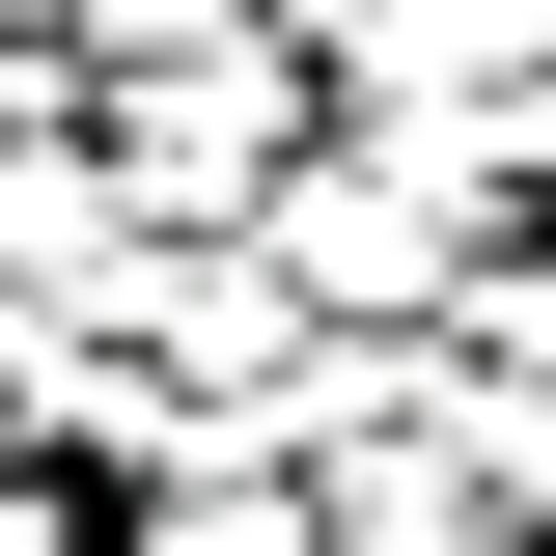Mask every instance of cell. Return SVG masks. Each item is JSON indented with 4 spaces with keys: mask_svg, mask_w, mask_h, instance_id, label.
Masks as SVG:
<instances>
[{
    "mask_svg": "<svg viewBox=\"0 0 556 556\" xmlns=\"http://www.w3.org/2000/svg\"><path fill=\"white\" fill-rule=\"evenodd\" d=\"M112 139H139V167H112L139 223H223V195H278V167H306V56H278V28H251V56H167Z\"/></svg>",
    "mask_w": 556,
    "mask_h": 556,
    "instance_id": "1",
    "label": "cell"
},
{
    "mask_svg": "<svg viewBox=\"0 0 556 556\" xmlns=\"http://www.w3.org/2000/svg\"><path fill=\"white\" fill-rule=\"evenodd\" d=\"M334 28H390V112H529V56H556V0H334Z\"/></svg>",
    "mask_w": 556,
    "mask_h": 556,
    "instance_id": "2",
    "label": "cell"
},
{
    "mask_svg": "<svg viewBox=\"0 0 556 556\" xmlns=\"http://www.w3.org/2000/svg\"><path fill=\"white\" fill-rule=\"evenodd\" d=\"M139 556H306V501H278V473H251V501H167Z\"/></svg>",
    "mask_w": 556,
    "mask_h": 556,
    "instance_id": "3",
    "label": "cell"
},
{
    "mask_svg": "<svg viewBox=\"0 0 556 556\" xmlns=\"http://www.w3.org/2000/svg\"><path fill=\"white\" fill-rule=\"evenodd\" d=\"M501 362H529V390H556V278H501Z\"/></svg>",
    "mask_w": 556,
    "mask_h": 556,
    "instance_id": "4",
    "label": "cell"
},
{
    "mask_svg": "<svg viewBox=\"0 0 556 556\" xmlns=\"http://www.w3.org/2000/svg\"><path fill=\"white\" fill-rule=\"evenodd\" d=\"M0 556H84V501H0Z\"/></svg>",
    "mask_w": 556,
    "mask_h": 556,
    "instance_id": "5",
    "label": "cell"
}]
</instances>
